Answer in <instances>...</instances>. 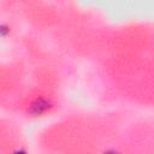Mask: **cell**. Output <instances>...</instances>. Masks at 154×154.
Masks as SVG:
<instances>
[{
  "label": "cell",
  "instance_id": "cell-1",
  "mask_svg": "<svg viewBox=\"0 0 154 154\" xmlns=\"http://www.w3.org/2000/svg\"><path fill=\"white\" fill-rule=\"evenodd\" d=\"M49 109V101L46 99H36L30 105V113L32 116H41Z\"/></svg>",
  "mask_w": 154,
  "mask_h": 154
}]
</instances>
